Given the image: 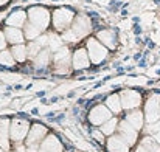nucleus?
Wrapping results in <instances>:
<instances>
[{
  "label": "nucleus",
  "mask_w": 160,
  "mask_h": 152,
  "mask_svg": "<svg viewBox=\"0 0 160 152\" xmlns=\"http://www.w3.org/2000/svg\"><path fill=\"white\" fill-rule=\"evenodd\" d=\"M75 17H76L75 11L72 8H68V6H59V8L53 9V12H52V25H53L54 31L61 33V34L64 31H67L72 27Z\"/></svg>",
  "instance_id": "nucleus-1"
},
{
  "label": "nucleus",
  "mask_w": 160,
  "mask_h": 152,
  "mask_svg": "<svg viewBox=\"0 0 160 152\" xmlns=\"http://www.w3.org/2000/svg\"><path fill=\"white\" fill-rule=\"evenodd\" d=\"M27 12H28V22L39 27L41 30L47 31L48 27L52 25V12L48 8L41 6V5H34V6H30L27 9Z\"/></svg>",
  "instance_id": "nucleus-2"
},
{
  "label": "nucleus",
  "mask_w": 160,
  "mask_h": 152,
  "mask_svg": "<svg viewBox=\"0 0 160 152\" xmlns=\"http://www.w3.org/2000/svg\"><path fill=\"white\" fill-rule=\"evenodd\" d=\"M86 48H87V53H89L90 62L95 64V65L106 61L107 56H109V48L104 47L97 37H89L86 41Z\"/></svg>",
  "instance_id": "nucleus-3"
},
{
  "label": "nucleus",
  "mask_w": 160,
  "mask_h": 152,
  "mask_svg": "<svg viewBox=\"0 0 160 152\" xmlns=\"http://www.w3.org/2000/svg\"><path fill=\"white\" fill-rule=\"evenodd\" d=\"M72 67V54L67 47L53 53V70L56 75H67Z\"/></svg>",
  "instance_id": "nucleus-4"
},
{
  "label": "nucleus",
  "mask_w": 160,
  "mask_h": 152,
  "mask_svg": "<svg viewBox=\"0 0 160 152\" xmlns=\"http://www.w3.org/2000/svg\"><path fill=\"white\" fill-rule=\"evenodd\" d=\"M92 28H93L92 20H90V17H89V16H86V14H78V16L75 17V20H73L72 27H70L72 33L76 36V39H78V41H81V39L87 37V36L92 33Z\"/></svg>",
  "instance_id": "nucleus-5"
},
{
  "label": "nucleus",
  "mask_w": 160,
  "mask_h": 152,
  "mask_svg": "<svg viewBox=\"0 0 160 152\" xmlns=\"http://www.w3.org/2000/svg\"><path fill=\"white\" fill-rule=\"evenodd\" d=\"M145 120L148 124H156L160 120V95L152 93L145 104Z\"/></svg>",
  "instance_id": "nucleus-6"
},
{
  "label": "nucleus",
  "mask_w": 160,
  "mask_h": 152,
  "mask_svg": "<svg viewBox=\"0 0 160 152\" xmlns=\"http://www.w3.org/2000/svg\"><path fill=\"white\" fill-rule=\"evenodd\" d=\"M30 129L31 127H30L28 121H25V120H14V121H11V126H9L11 140L16 145H20L23 140H27Z\"/></svg>",
  "instance_id": "nucleus-7"
},
{
  "label": "nucleus",
  "mask_w": 160,
  "mask_h": 152,
  "mask_svg": "<svg viewBox=\"0 0 160 152\" xmlns=\"http://www.w3.org/2000/svg\"><path fill=\"white\" fill-rule=\"evenodd\" d=\"M110 118H112V112L107 109V105H103V104H98V105L92 107L90 112H89V123L92 126H100L101 127Z\"/></svg>",
  "instance_id": "nucleus-8"
},
{
  "label": "nucleus",
  "mask_w": 160,
  "mask_h": 152,
  "mask_svg": "<svg viewBox=\"0 0 160 152\" xmlns=\"http://www.w3.org/2000/svg\"><path fill=\"white\" fill-rule=\"evenodd\" d=\"M121 104H123V110H137L142 104V95L135 90H123L120 93Z\"/></svg>",
  "instance_id": "nucleus-9"
},
{
  "label": "nucleus",
  "mask_w": 160,
  "mask_h": 152,
  "mask_svg": "<svg viewBox=\"0 0 160 152\" xmlns=\"http://www.w3.org/2000/svg\"><path fill=\"white\" fill-rule=\"evenodd\" d=\"M45 137H47V127L42 124H33L25 140V146H41Z\"/></svg>",
  "instance_id": "nucleus-10"
},
{
  "label": "nucleus",
  "mask_w": 160,
  "mask_h": 152,
  "mask_svg": "<svg viewBox=\"0 0 160 152\" xmlns=\"http://www.w3.org/2000/svg\"><path fill=\"white\" fill-rule=\"evenodd\" d=\"M118 135H120L129 146L135 145L137 140H138V130L134 129L126 120L120 121V124H118Z\"/></svg>",
  "instance_id": "nucleus-11"
},
{
  "label": "nucleus",
  "mask_w": 160,
  "mask_h": 152,
  "mask_svg": "<svg viewBox=\"0 0 160 152\" xmlns=\"http://www.w3.org/2000/svg\"><path fill=\"white\" fill-rule=\"evenodd\" d=\"M90 57H89V53L87 48H76L72 54V67L75 70H86L90 67Z\"/></svg>",
  "instance_id": "nucleus-12"
},
{
  "label": "nucleus",
  "mask_w": 160,
  "mask_h": 152,
  "mask_svg": "<svg viewBox=\"0 0 160 152\" xmlns=\"http://www.w3.org/2000/svg\"><path fill=\"white\" fill-rule=\"evenodd\" d=\"M28 22V12L25 9H14L6 19L5 25L6 27H14V28H23Z\"/></svg>",
  "instance_id": "nucleus-13"
},
{
  "label": "nucleus",
  "mask_w": 160,
  "mask_h": 152,
  "mask_svg": "<svg viewBox=\"0 0 160 152\" xmlns=\"http://www.w3.org/2000/svg\"><path fill=\"white\" fill-rule=\"evenodd\" d=\"M95 37H97L104 47H107L109 50H113V48L117 47V34H115L113 30L103 28V30H100V31L95 34Z\"/></svg>",
  "instance_id": "nucleus-14"
},
{
  "label": "nucleus",
  "mask_w": 160,
  "mask_h": 152,
  "mask_svg": "<svg viewBox=\"0 0 160 152\" xmlns=\"http://www.w3.org/2000/svg\"><path fill=\"white\" fill-rule=\"evenodd\" d=\"M6 41L9 45H20L25 42V34L22 28H14V27H5L3 28Z\"/></svg>",
  "instance_id": "nucleus-15"
},
{
  "label": "nucleus",
  "mask_w": 160,
  "mask_h": 152,
  "mask_svg": "<svg viewBox=\"0 0 160 152\" xmlns=\"http://www.w3.org/2000/svg\"><path fill=\"white\" fill-rule=\"evenodd\" d=\"M9 126H11L9 120L0 118V149H3L5 152L9 151V140H11Z\"/></svg>",
  "instance_id": "nucleus-16"
},
{
  "label": "nucleus",
  "mask_w": 160,
  "mask_h": 152,
  "mask_svg": "<svg viewBox=\"0 0 160 152\" xmlns=\"http://www.w3.org/2000/svg\"><path fill=\"white\" fill-rule=\"evenodd\" d=\"M50 62H53V53L50 48H44L34 59H33V65L36 70H44L50 65Z\"/></svg>",
  "instance_id": "nucleus-17"
},
{
  "label": "nucleus",
  "mask_w": 160,
  "mask_h": 152,
  "mask_svg": "<svg viewBox=\"0 0 160 152\" xmlns=\"http://www.w3.org/2000/svg\"><path fill=\"white\" fill-rule=\"evenodd\" d=\"M39 152H62V143L56 135H47L45 140L41 143Z\"/></svg>",
  "instance_id": "nucleus-18"
},
{
  "label": "nucleus",
  "mask_w": 160,
  "mask_h": 152,
  "mask_svg": "<svg viewBox=\"0 0 160 152\" xmlns=\"http://www.w3.org/2000/svg\"><path fill=\"white\" fill-rule=\"evenodd\" d=\"M124 120H126L134 129H137V130H142L143 126H145V113L140 112L138 109H137V110H131V112H128Z\"/></svg>",
  "instance_id": "nucleus-19"
},
{
  "label": "nucleus",
  "mask_w": 160,
  "mask_h": 152,
  "mask_svg": "<svg viewBox=\"0 0 160 152\" xmlns=\"http://www.w3.org/2000/svg\"><path fill=\"white\" fill-rule=\"evenodd\" d=\"M107 149L109 152H129V145L120 135H113L107 140Z\"/></svg>",
  "instance_id": "nucleus-20"
},
{
  "label": "nucleus",
  "mask_w": 160,
  "mask_h": 152,
  "mask_svg": "<svg viewBox=\"0 0 160 152\" xmlns=\"http://www.w3.org/2000/svg\"><path fill=\"white\" fill-rule=\"evenodd\" d=\"M135 152H160V145L157 143L156 138H152L151 135H148V137H145L138 143Z\"/></svg>",
  "instance_id": "nucleus-21"
},
{
  "label": "nucleus",
  "mask_w": 160,
  "mask_h": 152,
  "mask_svg": "<svg viewBox=\"0 0 160 152\" xmlns=\"http://www.w3.org/2000/svg\"><path fill=\"white\" fill-rule=\"evenodd\" d=\"M45 31L44 30H41L39 27H36V25H33V23H30V22H27V25L23 27V34H25V39L28 41V42H33V41H36L39 36H42Z\"/></svg>",
  "instance_id": "nucleus-22"
},
{
  "label": "nucleus",
  "mask_w": 160,
  "mask_h": 152,
  "mask_svg": "<svg viewBox=\"0 0 160 152\" xmlns=\"http://www.w3.org/2000/svg\"><path fill=\"white\" fill-rule=\"evenodd\" d=\"M106 105L107 109L112 112V113H115V115H118V113H121V110H123V104H121V98H120V95H109L106 98Z\"/></svg>",
  "instance_id": "nucleus-23"
},
{
  "label": "nucleus",
  "mask_w": 160,
  "mask_h": 152,
  "mask_svg": "<svg viewBox=\"0 0 160 152\" xmlns=\"http://www.w3.org/2000/svg\"><path fill=\"white\" fill-rule=\"evenodd\" d=\"M11 53H12L16 62H25L28 59V45H25V44L12 45L11 47Z\"/></svg>",
  "instance_id": "nucleus-24"
},
{
  "label": "nucleus",
  "mask_w": 160,
  "mask_h": 152,
  "mask_svg": "<svg viewBox=\"0 0 160 152\" xmlns=\"http://www.w3.org/2000/svg\"><path fill=\"white\" fill-rule=\"evenodd\" d=\"M64 47V41L61 36H58L56 33H50L48 34V48L52 50V53H56L58 50H61Z\"/></svg>",
  "instance_id": "nucleus-25"
},
{
  "label": "nucleus",
  "mask_w": 160,
  "mask_h": 152,
  "mask_svg": "<svg viewBox=\"0 0 160 152\" xmlns=\"http://www.w3.org/2000/svg\"><path fill=\"white\" fill-rule=\"evenodd\" d=\"M118 124H120V121H118L117 118H110L107 123H104V124L101 126V132H103L104 135H113L115 130L118 129Z\"/></svg>",
  "instance_id": "nucleus-26"
},
{
  "label": "nucleus",
  "mask_w": 160,
  "mask_h": 152,
  "mask_svg": "<svg viewBox=\"0 0 160 152\" xmlns=\"http://www.w3.org/2000/svg\"><path fill=\"white\" fill-rule=\"evenodd\" d=\"M14 64H16V59H14L11 50L0 51V65H3V67H12Z\"/></svg>",
  "instance_id": "nucleus-27"
},
{
  "label": "nucleus",
  "mask_w": 160,
  "mask_h": 152,
  "mask_svg": "<svg viewBox=\"0 0 160 152\" xmlns=\"http://www.w3.org/2000/svg\"><path fill=\"white\" fill-rule=\"evenodd\" d=\"M6 45H8V41H6L5 31H3V30H0V51L6 50Z\"/></svg>",
  "instance_id": "nucleus-28"
},
{
  "label": "nucleus",
  "mask_w": 160,
  "mask_h": 152,
  "mask_svg": "<svg viewBox=\"0 0 160 152\" xmlns=\"http://www.w3.org/2000/svg\"><path fill=\"white\" fill-rule=\"evenodd\" d=\"M92 135H93V137H95V140H98L100 143H104V137H103L104 134H103L101 130H95V132H93Z\"/></svg>",
  "instance_id": "nucleus-29"
},
{
  "label": "nucleus",
  "mask_w": 160,
  "mask_h": 152,
  "mask_svg": "<svg viewBox=\"0 0 160 152\" xmlns=\"http://www.w3.org/2000/svg\"><path fill=\"white\" fill-rule=\"evenodd\" d=\"M9 2H11V0H0V8H2V6H5V5H8Z\"/></svg>",
  "instance_id": "nucleus-30"
},
{
  "label": "nucleus",
  "mask_w": 160,
  "mask_h": 152,
  "mask_svg": "<svg viewBox=\"0 0 160 152\" xmlns=\"http://www.w3.org/2000/svg\"><path fill=\"white\" fill-rule=\"evenodd\" d=\"M0 152H5V151H3V149H0Z\"/></svg>",
  "instance_id": "nucleus-31"
}]
</instances>
